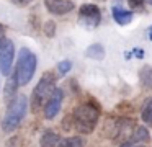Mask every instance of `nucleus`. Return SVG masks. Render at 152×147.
Returning <instances> with one entry per match:
<instances>
[{
    "label": "nucleus",
    "mask_w": 152,
    "mask_h": 147,
    "mask_svg": "<svg viewBox=\"0 0 152 147\" xmlns=\"http://www.w3.org/2000/svg\"><path fill=\"white\" fill-rule=\"evenodd\" d=\"M54 91H56V75L53 72H46L39 78V82L36 83L33 93H31V110L38 113L41 108H44Z\"/></svg>",
    "instance_id": "4"
},
{
    "label": "nucleus",
    "mask_w": 152,
    "mask_h": 147,
    "mask_svg": "<svg viewBox=\"0 0 152 147\" xmlns=\"http://www.w3.org/2000/svg\"><path fill=\"white\" fill-rule=\"evenodd\" d=\"M141 118L145 124H152V98H147L142 106L141 111Z\"/></svg>",
    "instance_id": "15"
},
{
    "label": "nucleus",
    "mask_w": 152,
    "mask_h": 147,
    "mask_svg": "<svg viewBox=\"0 0 152 147\" xmlns=\"http://www.w3.org/2000/svg\"><path fill=\"white\" fill-rule=\"evenodd\" d=\"M79 16H80V23L87 28H95L100 25V20H102V13L100 8L93 3H85V5L80 7L79 10Z\"/></svg>",
    "instance_id": "6"
},
{
    "label": "nucleus",
    "mask_w": 152,
    "mask_h": 147,
    "mask_svg": "<svg viewBox=\"0 0 152 147\" xmlns=\"http://www.w3.org/2000/svg\"><path fill=\"white\" fill-rule=\"evenodd\" d=\"M62 100H64V93L61 88H56L51 98L48 100L46 106H44V118L46 119H54L57 116V113L61 111V105H62Z\"/></svg>",
    "instance_id": "7"
},
{
    "label": "nucleus",
    "mask_w": 152,
    "mask_h": 147,
    "mask_svg": "<svg viewBox=\"0 0 152 147\" xmlns=\"http://www.w3.org/2000/svg\"><path fill=\"white\" fill-rule=\"evenodd\" d=\"M44 34L49 36V38H53V36L56 34V23L51 21V20L44 23Z\"/></svg>",
    "instance_id": "17"
},
{
    "label": "nucleus",
    "mask_w": 152,
    "mask_h": 147,
    "mask_svg": "<svg viewBox=\"0 0 152 147\" xmlns=\"http://www.w3.org/2000/svg\"><path fill=\"white\" fill-rule=\"evenodd\" d=\"M100 116V108L93 101H83L77 105L72 113V123L75 129L82 134H90L93 132L96 126V121Z\"/></svg>",
    "instance_id": "1"
},
{
    "label": "nucleus",
    "mask_w": 152,
    "mask_h": 147,
    "mask_svg": "<svg viewBox=\"0 0 152 147\" xmlns=\"http://www.w3.org/2000/svg\"><path fill=\"white\" fill-rule=\"evenodd\" d=\"M151 39H152V28H151Z\"/></svg>",
    "instance_id": "23"
},
{
    "label": "nucleus",
    "mask_w": 152,
    "mask_h": 147,
    "mask_svg": "<svg viewBox=\"0 0 152 147\" xmlns=\"http://www.w3.org/2000/svg\"><path fill=\"white\" fill-rule=\"evenodd\" d=\"M44 5L53 15H66L74 10V3L70 0H44Z\"/></svg>",
    "instance_id": "8"
},
{
    "label": "nucleus",
    "mask_w": 152,
    "mask_h": 147,
    "mask_svg": "<svg viewBox=\"0 0 152 147\" xmlns=\"http://www.w3.org/2000/svg\"><path fill=\"white\" fill-rule=\"evenodd\" d=\"M128 3L132 10H136V8H141L144 5V0H128Z\"/></svg>",
    "instance_id": "19"
},
{
    "label": "nucleus",
    "mask_w": 152,
    "mask_h": 147,
    "mask_svg": "<svg viewBox=\"0 0 152 147\" xmlns=\"http://www.w3.org/2000/svg\"><path fill=\"white\" fill-rule=\"evenodd\" d=\"M139 80H141L142 88L145 90H152V67H142L141 74H139Z\"/></svg>",
    "instance_id": "11"
},
{
    "label": "nucleus",
    "mask_w": 152,
    "mask_h": 147,
    "mask_svg": "<svg viewBox=\"0 0 152 147\" xmlns=\"http://www.w3.org/2000/svg\"><path fill=\"white\" fill-rule=\"evenodd\" d=\"M147 2H149V3H151V5H152V0H147Z\"/></svg>",
    "instance_id": "24"
},
{
    "label": "nucleus",
    "mask_w": 152,
    "mask_h": 147,
    "mask_svg": "<svg viewBox=\"0 0 152 147\" xmlns=\"http://www.w3.org/2000/svg\"><path fill=\"white\" fill-rule=\"evenodd\" d=\"M59 142H61L59 136H57L56 132H53V131H46V132L41 136V140H39L41 147H56Z\"/></svg>",
    "instance_id": "10"
},
{
    "label": "nucleus",
    "mask_w": 152,
    "mask_h": 147,
    "mask_svg": "<svg viewBox=\"0 0 152 147\" xmlns=\"http://www.w3.org/2000/svg\"><path fill=\"white\" fill-rule=\"evenodd\" d=\"M132 140H136V142L149 140V129L145 126H136V129L132 131Z\"/></svg>",
    "instance_id": "14"
},
{
    "label": "nucleus",
    "mask_w": 152,
    "mask_h": 147,
    "mask_svg": "<svg viewBox=\"0 0 152 147\" xmlns=\"http://www.w3.org/2000/svg\"><path fill=\"white\" fill-rule=\"evenodd\" d=\"M85 140L80 136H74V137H66V139H61V142L57 144V147H83Z\"/></svg>",
    "instance_id": "13"
},
{
    "label": "nucleus",
    "mask_w": 152,
    "mask_h": 147,
    "mask_svg": "<svg viewBox=\"0 0 152 147\" xmlns=\"http://www.w3.org/2000/svg\"><path fill=\"white\" fill-rule=\"evenodd\" d=\"M17 82H15V78L12 77L10 78V82H8V85H7V88H5V95H7V97H10V95H13V91L17 90Z\"/></svg>",
    "instance_id": "18"
},
{
    "label": "nucleus",
    "mask_w": 152,
    "mask_h": 147,
    "mask_svg": "<svg viewBox=\"0 0 152 147\" xmlns=\"http://www.w3.org/2000/svg\"><path fill=\"white\" fill-rule=\"evenodd\" d=\"M28 111V98L25 95H17L13 100L8 103V108L5 111V116L2 119V129L4 132H13Z\"/></svg>",
    "instance_id": "3"
},
{
    "label": "nucleus",
    "mask_w": 152,
    "mask_h": 147,
    "mask_svg": "<svg viewBox=\"0 0 152 147\" xmlns=\"http://www.w3.org/2000/svg\"><path fill=\"white\" fill-rule=\"evenodd\" d=\"M132 12L126 8H121V7H113V18L118 25H129L132 21Z\"/></svg>",
    "instance_id": "9"
},
{
    "label": "nucleus",
    "mask_w": 152,
    "mask_h": 147,
    "mask_svg": "<svg viewBox=\"0 0 152 147\" xmlns=\"http://www.w3.org/2000/svg\"><path fill=\"white\" fill-rule=\"evenodd\" d=\"M15 59V44L7 36L0 38V72L8 77L12 75V65Z\"/></svg>",
    "instance_id": "5"
},
{
    "label": "nucleus",
    "mask_w": 152,
    "mask_h": 147,
    "mask_svg": "<svg viewBox=\"0 0 152 147\" xmlns=\"http://www.w3.org/2000/svg\"><path fill=\"white\" fill-rule=\"evenodd\" d=\"M85 56L90 59H95V61H102V59H105V48L102 44H92L90 48H87Z\"/></svg>",
    "instance_id": "12"
},
{
    "label": "nucleus",
    "mask_w": 152,
    "mask_h": 147,
    "mask_svg": "<svg viewBox=\"0 0 152 147\" xmlns=\"http://www.w3.org/2000/svg\"><path fill=\"white\" fill-rule=\"evenodd\" d=\"M4 34H5V26L0 23V38H4Z\"/></svg>",
    "instance_id": "21"
},
{
    "label": "nucleus",
    "mask_w": 152,
    "mask_h": 147,
    "mask_svg": "<svg viewBox=\"0 0 152 147\" xmlns=\"http://www.w3.org/2000/svg\"><path fill=\"white\" fill-rule=\"evenodd\" d=\"M36 65H38L36 56L28 48H21L18 51V61L13 72V78L18 87H25V85L30 83V80L33 78L34 72H36Z\"/></svg>",
    "instance_id": "2"
},
{
    "label": "nucleus",
    "mask_w": 152,
    "mask_h": 147,
    "mask_svg": "<svg viewBox=\"0 0 152 147\" xmlns=\"http://www.w3.org/2000/svg\"><path fill=\"white\" fill-rule=\"evenodd\" d=\"M119 147H132V146H131V144H129V142H124V144H123V146H119Z\"/></svg>",
    "instance_id": "22"
},
{
    "label": "nucleus",
    "mask_w": 152,
    "mask_h": 147,
    "mask_svg": "<svg viewBox=\"0 0 152 147\" xmlns=\"http://www.w3.org/2000/svg\"><path fill=\"white\" fill-rule=\"evenodd\" d=\"M70 69H72V62L67 61V59H66V61H61L59 64H57V72H59L61 77H62V75H66Z\"/></svg>",
    "instance_id": "16"
},
{
    "label": "nucleus",
    "mask_w": 152,
    "mask_h": 147,
    "mask_svg": "<svg viewBox=\"0 0 152 147\" xmlns=\"http://www.w3.org/2000/svg\"><path fill=\"white\" fill-rule=\"evenodd\" d=\"M13 3H17V5H28V3H31L33 0H12Z\"/></svg>",
    "instance_id": "20"
}]
</instances>
